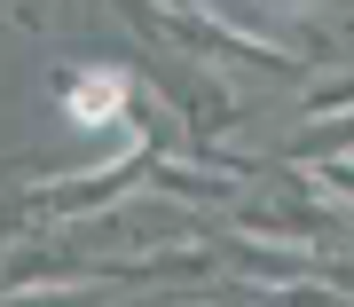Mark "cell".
<instances>
[{
	"mask_svg": "<svg viewBox=\"0 0 354 307\" xmlns=\"http://www.w3.org/2000/svg\"><path fill=\"white\" fill-rule=\"evenodd\" d=\"M118 102V87H102V79H87V87H79V118H102Z\"/></svg>",
	"mask_w": 354,
	"mask_h": 307,
	"instance_id": "1",
	"label": "cell"
}]
</instances>
